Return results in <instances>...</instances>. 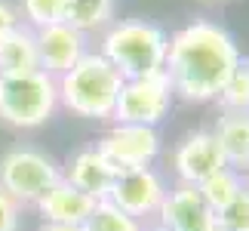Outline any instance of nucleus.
I'll return each instance as SVG.
<instances>
[{
	"label": "nucleus",
	"mask_w": 249,
	"mask_h": 231,
	"mask_svg": "<svg viewBox=\"0 0 249 231\" xmlns=\"http://www.w3.org/2000/svg\"><path fill=\"white\" fill-rule=\"evenodd\" d=\"M240 50L234 37L215 22H191L169 37L166 65L172 93L185 102L203 105L218 99L231 71L240 65Z\"/></svg>",
	"instance_id": "f257e3e1"
},
{
	"label": "nucleus",
	"mask_w": 249,
	"mask_h": 231,
	"mask_svg": "<svg viewBox=\"0 0 249 231\" xmlns=\"http://www.w3.org/2000/svg\"><path fill=\"white\" fill-rule=\"evenodd\" d=\"M169 34L148 19H123L114 22L102 37V56L123 80L160 74L166 65Z\"/></svg>",
	"instance_id": "f03ea898"
},
{
	"label": "nucleus",
	"mask_w": 249,
	"mask_h": 231,
	"mask_svg": "<svg viewBox=\"0 0 249 231\" xmlns=\"http://www.w3.org/2000/svg\"><path fill=\"white\" fill-rule=\"evenodd\" d=\"M55 86H59V102L71 114L86 120H105L114 114L123 77L102 53H83L74 68L55 77Z\"/></svg>",
	"instance_id": "7ed1b4c3"
},
{
	"label": "nucleus",
	"mask_w": 249,
	"mask_h": 231,
	"mask_svg": "<svg viewBox=\"0 0 249 231\" xmlns=\"http://www.w3.org/2000/svg\"><path fill=\"white\" fill-rule=\"evenodd\" d=\"M59 105L55 77L46 71L0 74V120L16 130H37L53 117Z\"/></svg>",
	"instance_id": "20e7f679"
},
{
	"label": "nucleus",
	"mask_w": 249,
	"mask_h": 231,
	"mask_svg": "<svg viewBox=\"0 0 249 231\" xmlns=\"http://www.w3.org/2000/svg\"><path fill=\"white\" fill-rule=\"evenodd\" d=\"M59 179L62 170L55 160L31 145H16L0 157V191L16 204H37Z\"/></svg>",
	"instance_id": "39448f33"
},
{
	"label": "nucleus",
	"mask_w": 249,
	"mask_h": 231,
	"mask_svg": "<svg viewBox=\"0 0 249 231\" xmlns=\"http://www.w3.org/2000/svg\"><path fill=\"white\" fill-rule=\"evenodd\" d=\"M172 96L176 93H172V86H169L166 71L151 74V77H136V80H123L111 117L117 123L157 127V123L169 114Z\"/></svg>",
	"instance_id": "423d86ee"
},
{
	"label": "nucleus",
	"mask_w": 249,
	"mask_h": 231,
	"mask_svg": "<svg viewBox=\"0 0 249 231\" xmlns=\"http://www.w3.org/2000/svg\"><path fill=\"white\" fill-rule=\"evenodd\" d=\"M102 151V157L111 163V170L129 173L151 167L160 154V136L154 127H139V123H117L111 133H105L102 142L95 145Z\"/></svg>",
	"instance_id": "0eeeda50"
},
{
	"label": "nucleus",
	"mask_w": 249,
	"mask_h": 231,
	"mask_svg": "<svg viewBox=\"0 0 249 231\" xmlns=\"http://www.w3.org/2000/svg\"><path fill=\"white\" fill-rule=\"evenodd\" d=\"M166 182L157 170L142 167V170H129L120 173L114 179V185L108 191V200L114 207H120L123 213H129L132 219H145V216H157L166 197Z\"/></svg>",
	"instance_id": "6e6552de"
},
{
	"label": "nucleus",
	"mask_w": 249,
	"mask_h": 231,
	"mask_svg": "<svg viewBox=\"0 0 249 231\" xmlns=\"http://www.w3.org/2000/svg\"><path fill=\"white\" fill-rule=\"evenodd\" d=\"M172 167H176V176L181 179V185H200L213 173L225 170L228 163L222 157V148H218L213 130H197V133H188L176 145Z\"/></svg>",
	"instance_id": "1a4fd4ad"
},
{
	"label": "nucleus",
	"mask_w": 249,
	"mask_h": 231,
	"mask_svg": "<svg viewBox=\"0 0 249 231\" xmlns=\"http://www.w3.org/2000/svg\"><path fill=\"white\" fill-rule=\"evenodd\" d=\"M34 37H37L40 71H46L50 77H62L68 68H74L86 53V37L80 31H74L71 25H65V22L37 28Z\"/></svg>",
	"instance_id": "9d476101"
},
{
	"label": "nucleus",
	"mask_w": 249,
	"mask_h": 231,
	"mask_svg": "<svg viewBox=\"0 0 249 231\" xmlns=\"http://www.w3.org/2000/svg\"><path fill=\"white\" fill-rule=\"evenodd\" d=\"M160 225L169 231H213L215 213L200 197L197 185H176L166 191L163 207H160Z\"/></svg>",
	"instance_id": "9b49d317"
},
{
	"label": "nucleus",
	"mask_w": 249,
	"mask_h": 231,
	"mask_svg": "<svg viewBox=\"0 0 249 231\" xmlns=\"http://www.w3.org/2000/svg\"><path fill=\"white\" fill-rule=\"evenodd\" d=\"M95 204H99V200H92L89 194H83V191L74 188L71 182L59 179L40 200H37V210H40L43 222H50V225L80 228L86 219H89V213H92Z\"/></svg>",
	"instance_id": "f8f14e48"
},
{
	"label": "nucleus",
	"mask_w": 249,
	"mask_h": 231,
	"mask_svg": "<svg viewBox=\"0 0 249 231\" xmlns=\"http://www.w3.org/2000/svg\"><path fill=\"white\" fill-rule=\"evenodd\" d=\"M62 179L71 182L74 188H80L83 194H89L92 200H108V191L117 179V173L102 157V151L92 145V148H80L68 160V170H65Z\"/></svg>",
	"instance_id": "ddd939ff"
},
{
	"label": "nucleus",
	"mask_w": 249,
	"mask_h": 231,
	"mask_svg": "<svg viewBox=\"0 0 249 231\" xmlns=\"http://www.w3.org/2000/svg\"><path fill=\"white\" fill-rule=\"evenodd\" d=\"M213 136L231 170L243 173L249 167V111H222Z\"/></svg>",
	"instance_id": "4468645a"
},
{
	"label": "nucleus",
	"mask_w": 249,
	"mask_h": 231,
	"mask_svg": "<svg viewBox=\"0 0 249 231\" xmlns=\"http://www.w3.org/2000/svg\"><path fill=\"white\" fill-rule=\"evenodd\" d=\"M34 68H40L34 28H25V25L9 28L0 37V74H18V71H34Z\"/></svg>",
	"instance_id": "2eb2a0df"
},
{
	"label": "nucleus",
	"mask_w": 249,
	"mask_h": 231,
	"mask_svg": "<svg viewBox=\"0 0 249 231\" xmlns=\"http://www.w3.org/2000/svg\"><path fill=\"white\" fill-rule=\"evenodd\" d=\"M246 188V182H243V176L237 170H231V167H225V170H218V173H213L206 182H200L197 185V191H200V197L209 204V210L213 213H222V210L231 204V200L240 194V191Z\"/></svg>",
	"instance_id": "dca6fc26"
},
{
	"label": "nucleus",
	"mask_w": 249,
	"mask_h": 231,
	"mask_svg": "<svg viewBox=\"0 0 249 231\" xmlns=\"http://www.w3.org/2000/svg\"><path fill=\"white\" fill-rule=\"evenodd\" d=\"M111 19H114V0H71L68 13H65V25L86 34V31L108 28Z\"/></svg>",
	"instance_id": "f3484780"
},
{
	"label": "nucleus",
	"mask_w": 249,
	"mask_h": 231,
	"mask_svg": "<svg viewBox=\"0 0 249 231\" xmlns=\"http://www.w3.org/2000/svg\"><path fill=\"white\" fill-rule=\"evenodd\" d=\"M80 228L83 231H142V222L132 219L129 213H123L120 207H114L111 200H99Z\"/></svg>",
	"instance_id": "a211bd4d"
},
{
	"label": "nucleus",
	"mask_w": 249,
	"mask_h": 231,
	"mask_svg": "<svg viewBox=\"0 0 249 231\" xmlns=\"http://www.w3.org/2000/svg\"><path fill=\"white\" fill-rule=\"evenodd\" d=\"M218 102L225 111H249V59H240V65L231 71L218 93Z\"/></svg>",
	"instance_id": "6ab92c4d"
},
{
	"label": "nucleus",
	"mask_w": 249,
	"mask_h": 231,
	"mask_svg": "<svg viewBox=\"0 0 249 231\" xmlns=\"http://www.w3.org/2000/svg\"><path fill=\"white\" fill-rule=\"evenodd\" d=\"M68 3L71 0H22V13H25V19L34 25V31H37V28L65 22Z\"/></svg>",
	"instance_id": "aec40b11"
},
{
	"label": "nucleus",
	"mask_w": 249,
	"mask_h": 231,
	"mask_svg": "<svg viewBox=\"0 0 249 231\" xmlns=\"http://www.w3.org/2000/svg\"><path fill=\"white\" fill-rule=\"evenodd\" d=\"M215 225L225 228V231H249V185L222 210V213H215Z\"/></svg>",
	"instance_id": "412c9836"
},
{
	"label": "nucleus",
	"mask_w": 249,
	"mask_h": 231,
	"mask_svg": "<svg viewBox=\"0 0 249 231\" xmlns=\"http://www.w3.org/2000/svg\"><path fill=\"white\" fill-rule=\"evenodd\" d=\"M18 225H22V204L0 191V231H18Z\"/></svg>",
	"instance_id": "4be33fe9"
},
{
	"label": "nucleus",
	"mask_w": 249,
	"mask_h": 231,
	"mask_svg": "<svg viewBox=\"0 0 249 231\" xmlns=\"http://www.w3.org/2000/svg\"><path fill=\"white\" fill-rule=\"evenodd\" d=\"M16 25H18V13L6 3V0H0V37H3L9 28H16Z\"/></svg>",
	"instance_id": "5701e85b"
},
{
	"label": "nucleus",
	"mask_w": 249,
	"mask_h": 231,
	"mask_svg": "<svg viewBox=\"0 0 249 231\" xmlns=\"http://www.w3.org/2000/svg\"><path fill=\"white\" fill-rule=\"evenodd\" d=\"M40 231H83V228H71V225H50V222H43Z\"/></svg>",
	"instance_id": "b1692460"
},
{
	"label": "nucleus",
	"mask_w": 249,
	"mask_h": 231,
	"mask_svg": "<svg viewBox=\"0 0 249 231\" xmlns=\"http://www.w3.org/2000/svg\"><path fill=\"white\" fill-rule=\"evenodd\" d=\"M142 231H169V228H163V225H154V228H142Z\"/></svg>",
	"instance_id": "393cba45"
},
{
	"label": "nucleus",
	"mask_w": 249,
	"mask_h": 231,
	"mask_svg": "<svg viewBox=\"0 0 249 231\" xmlns=\"http://www.w3.org/2000/svg\"><path fill=\"white\" fill-rule=\"evenodd\" d=\"M213 231H225V228H218V225H215V228H213Z\"/></svg>",
	"instance_id": "a878e982"
},
{
	"label": "nucleus",
	"mask_w": 249,
	"mask_h": 231,
	"mask_svg": "<svg viewBox=\"0 0 249 231\" xmlns=\"http://www.w3.org/2000/svg\"><path fill=\"white\" fill-rule=\"evenodd\" d=\"M243 173H246V179H249V167H246V170H243Z\"/></svg>",
	"instance_id": "bb28decb"
}]
</instances>
